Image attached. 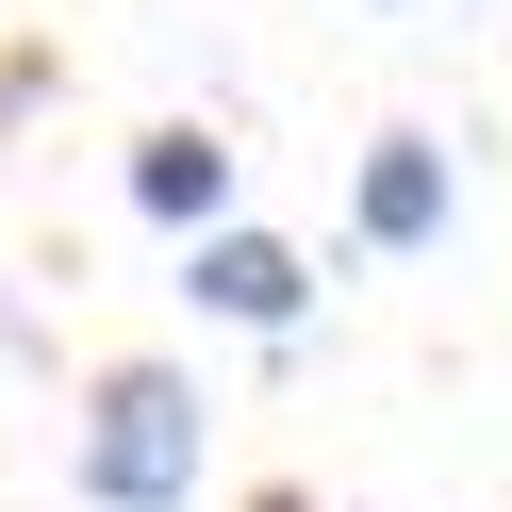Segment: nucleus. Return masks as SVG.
<instances>
[{
	"mask_svg": "<svg viewBox=\"0 0 512 512\" xmlns=\"http://www.w3.org/2000/svg\"><path fill=\"white\" fill-rule=\"evenodd\" d=\"M133 215H166V232H199V215H232V149H215L199 116H166V133H133Z\"/></svg>",
	"mask_w": 512,
	"mask_h": 512,
	"instance_id": "20e7f679",
	"label": "nucleus"
},
{
	"mask_svg": "<svg viewBox=\"0 0 512 512\" xmlns=\"http://www.w3.org/2000/svg\"><path fill=\"white\" fill-rule=\"evenodd\" d=\"M182 298L215 314V331H298L314 314V265L281 232H232V215H199V232H182Z\"/></svg>",
	"mask_w": 512,
	"mask_h": 512,
	"instance_id": "f03ea898",
	"label": "nucleus"
},
{
	"mask_svg": "<svg viewBox=\"0 0 512 512\" xmlns=\"http://www.w3.org/2000/svg\"><path fill=\"white\" fill-rule=\"evenodd\" d=\"M446 215H463V166H446L430 133H380L364 149V248L413 265V248H446Z\"/></svg>",
	"mask_w": 512,
	"mask_h": 512,
	"instance_id": "7ed1b4c3",
	"label": "nucleus"
},
{
	"mask_svg": "<svg viewBox=\"0 0 512 512\" xmlns=\"http://www.w3.org/2000/svg\"><path fill=\"white\" fill-rule=\"evenodd\" d=\"M199 446H215L199 380L182 364H116L83 397V512H182L199 496Z\"/></svg>",
	"mask_w": 512,
	"mask_h": 512,
	"instance_id": "f257e3e1",
	"label": "nucleus"
},
{
	"mask_svg": "<svg viewBox=\"0 0 512 512\" xmlns=\"http://www.w3.org/2000/svg\"><path fill=\"white\" fill-rule=\"evenodd\" d=\"M265 512H314V496H265Z\"/></svg>",
	"mask_w": 512,
	"mask_h": 512,
	"instance_id": "39448f33",
	"label": "nucleus"
}]
</instances>
